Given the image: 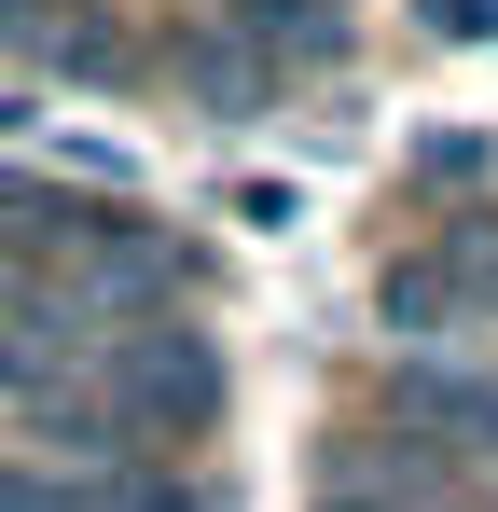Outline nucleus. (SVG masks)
I'll return each mask as SVG.
<instances>
[{
  "mask_svg": "<svg viewBox=\"0 0 498 512\" xmlns=\"http://www.w3.org/2000/svg\"><path fill=\"white\" fill-rule=\"evenodd\" d=\"M0 512H83V471H56V457H0Z\"/></svg>",
  "mask_w": 498,
  "mask_h": 512,
  "instance_id": "nucleus-7",
  "label": "nucleus"
},
{
  "mask_svg": "<svg viewBox=\"0 0 498 512\" xmlns=\"http://www.w3.org/2000/svg\"><path fill=\"white\" fill-rule=\"evenodd\" d=\"M319 512H471L443 485V443H360V457H332Z\"/></svg>",
  "mask_w": 498,
  "mask_h": 512,
  "instance_id": "nucleus-3",
  "label": "nucleus"
},
{
  "mask_svg": "<svg viewBox=\"0 0 498 512\" xmlns=\"http://www.w3.org/2000/svg\"><path fill=\"white\" fill-rule=\"evenodd\" d=\"M97 388H111V416L139 429V457H180V443L222 429V346L194 319H125V346H111Z\"/></svg>",
  "mask_w": 498,
  "mask_h": 512,
  "instance_id": "nucleus-1",
  "label": "nucleus"
},
{
  "mask_svg": "<svg viewBox=\"0 0 498 512\" xmlns=\"http://www.w3.org/2000/svg\"><path fill=\"white\" fill-rule=\"evenodd\" d=\"M263 56H332V0H222Z\"/></svg>",
  "mask_w": 498,
  "mask_h": 512,
  "instance_id": "nucleus-6",
  "label": "nucleus"
},
{
  "mask_svg": "<svg viewBox=\"0 0 498 512\" xmlns=\"http://www.w3.org/2000/svg\"><path fill=\"white\" fill-rule=\"evenodd\" d=\"M166 70H180V84L208 97V111H263V84H277V70H263V42H222V28H194V42H180V56H166Z\"/></svg>",
  "mask_w": 498,
  "mask_h": 512,
  "instance_id": "nucleus-5",
  "label": "nucleus"
},
{
  "mask_svg": "<svg viewBox=\"0 0 498 512\" xmlns=\"http://www.w3.org/2000/svg\"><path fill=\"white\" fill-rule=\"evenodd\" d=\"M429 42H498V0H429Z\"/></svg>",
  "mask_w": 498,
  "mask_h": 512,
  "instance_id": "nucleus-8",
  "label": "nucleus"
},
{
  "mask_svg": "<svg viewBox=\"0 0 498 512\" xmlns=\"http://www.w3.org/2000/svg\"><path fill=\"white\" fill-rule=\"evenodd\" d=\"M388 416H402L415 443L498 457V374H471V360H402V374H388Z\"/></svg>",
  "mask_w": 498,
  "mask_h": 512,
  "instance_id": "nucleus-2",
  "label": "nucleus"
},
{
  "mask_svg": "<svg viewBox=\"0 0 498 512\" xmlns=\"http://www.w3.org/2000/svg\"><path fill=\"white\" fill-rule=\"evenodd\" d=\"M42 70H56V84H139V70H153V56H139V42H125V28H111V14H56V28H42Z\"/></svg>",
  "mask_w": 498,
  "mask_h": 512,
  "instance_id": "nucleus-4",
  "label": "nucleus"
}]
</instances>
